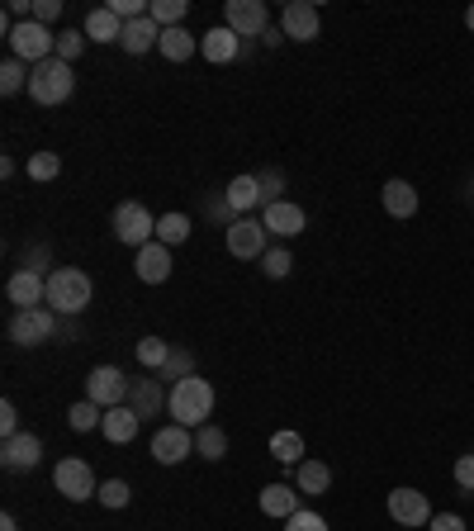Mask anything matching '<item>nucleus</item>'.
Listing matches in <instances>:
<instances>
[{
	"label": "nucleus",
	"mask_w": 474,
	"mask_h": 531,
	"mask_svg": "<svg viewBox=\"0 0 474 531\" xmlns=\"http://www.w3.org/2000/svg\"><path fill=\"white\" fill-rule=\"evenodd\" d=\"M166 413L181 422V427H204V422L214 418V385L200 380V375H185L181 385H171Z\"/></svg>",
	"instance_id": "1"
},
{
	"label": "nucleus",
	"mask_w": 474,
	"mask_h": 531,
	"mask_svg": "<svg viewBox=\"0 0 474 531\" xmlns=\"http://www.w3.org/2000/svg\"><path fill=\"white\" fill-rule=\"evenodd\" d=\"M91 304V275L81 266H57L48 271V309H57L62 318H76Z\"/></svg>",
	"instance_id": "2"
},
{
	"label": "nucleus",
	"mask_w": 474,
	"mask_h": 531,
	"mask_svg": "<svg viewBox=\"0 0 474 531\" xmlns=\"http://www.w3.org/2000/svg\"><path fill=\"white\" fill-rule=\"evenodd\" d=\"M72 91H76L72 62H62V57L38 62L34 76H29V100L34 105H62V100H72Z\"/></svg>",
	"instance_id": "3"
},
{
	"label": "nucleus",
	"mask_w": 474,
	"mask_h": 531,
	"mask_svg": "<svg viewBox=\"0 0 474 531\" xmlns=\"http://www.w3.org/2000/svg\"><path fill=\"white\" fill-rule=\"evenodd\" d=\"M10 57H19L24 67H38V62L57 57V34L48 24H38V19H19L10 29Z\"/></svg>",
	"instance_id": "4"
},
{
	"label": "nucleus",
	"mask_w": 474,
	"mask_h": 531,
	"mask_svg": "<svg viewBox=\"0 0 474 531\" xmlns=\"http://www.w3.org/2000/svg\"><path fill=\"white\" fill-rule=\"evenodd\" d=\"M114 238L124 242V247H138V252H143L147 242H157V219H152L138 200H124L114 209Z\"/></svg>",
	"instance_id": "5"
},
{
	"label": "nucleus",
	"mask_w": 474,
	"mask_h": 531,
	"mask_svg": "<svg viewBox=\"0 0 474 531\" xmlns=\"http://www.w3.org/2000/svg\"><path fill=\"white\" fill-rule=\"evenodd\" d=\"M57 318H62V313L48 309V304H43V309L15 313V318H10V342H15V347H43V342H53Z\"/></svg>",
	"instance_id": "6"
},
{
	"label": "nucleus",
	"mask_w": 474,
	"mask_h": 531,
	"mask_svg": "<svg viewBox=\"0 0 474 531\" xmlns=\"http://www.w3.org/2000/svg\"><path fill=\"white\" fill-rule=\"evenodd\" d=\"M128 385H133V380H124V370L119 366H95L91 375H86V399L110 413V408L128 403Z\"/></svg>",
	"instance_id": "7"
},
{
	"label": "nucleus",
	"mask_w": 474,
	"mask_h": 531,
	"mask_svg": "<svg viewBox=\"0 0 474 531\" xmlns=\"http://www.w3.org/2000/svg\"><path fill=\"white\" fill-rule=\"evenodd\" d=\"M53 484H57V494L67 498V503H86V498L100 494V484H95V470L86 465V460H57Z\"/></svg>",
	"instance_id": "8"
},
{
	"label": "nucleus",
	"mask_w": 474,
	"mask_h": 531,
	"mask_svg": "<svg viewBox=\"0 0 474 531\" xmlns=\"http://www.w3.org/2000/svg\"><path fill=\"white\" fill-rule=\"evenodd\" d=\"M5 299L15 304V313L43 309V304H48V275H38V271H29V266H19V271L5 280Z\"/></svg>",
	"instance_id": "9"
},
{
	"label": "nucleus",
	"mask_w": 474,
	"mask_h": 531,
	"mask_svg": "<svg viewBox=\"0 0 474 531\" xmlns=\"http://www.w3.org/2000/svg\"><path fill=\"white\" fill-rule=\"evenodd\" d=\"M266 223L261 219H237V223H228V252H233L237 261H261L271 247H266Z\"/></svg>",
	"instance_id": "10"
},
{
	"label": "nucleus",
	"mask_w": 474,
	"mask_h": 531,
	"mask_svg": "<svg viewBox=\"0 0 474 531\" xmlns=\"http://www.w3.org/2000/svg\"><path fill=\"white\" fill-rule=\"evenodd\" d=\"M223 24H228L237 38H261L271 29V15H266L261 0H228V5H223Z\"/></svg>",
	"instance_id": "11"
},
{
	"label": "nucleus",
	"mask_w": 474,
	"mask_h": 531,
	"mask_svg": "<svg viewBox=\"0 0 474 531\" xmlns=\"http://www.w3.org/2000/svg\"><path fill=\"white\" fill-rule=\"evenodd\" d=\"M323 29V19H318V5L313 0H290L285 10H280V34L294 38V43H313Z\"/></svg>",
	"instance_id": "12"
},
{
	"label": "nucleus",
	"mask_w": 474,
	"mask_h": 531,
	"mask_svg": "<svg viewBox=\"0 0 474 531\" xmlns=\"http://www.w3.org/2000/svg\"><path fill=\"white\" fill-rule=\"evenodd\" d=\"M190 451H195V437H190V427H181V422L152 432V460L157 465H181Z\"/></svg>",
	"instance_id": "13"
},
{
	"label": "nucleus",
	"mask_w": 474,
	"mask_h": 531,
	"mask_svg": "<svg viewBox=\"0 0 474 531\" xmlns=\"http://www.w3.org/2000/svg\"><path fill=\"white\" fill-rule=\"evenodd\" d=\"M389 517L399 522V527H427L432 522V508H427V494H418V489H394L389 494Z\"/></svg>",
	"instance_id": "14"
},
{
	"label": "nucleus",
	"mask_w": 474,
	"mask_h": 531,
	"mask_svg": "<svg viewBox=\"0 0 474 531\" xmlns=\"http://www.w3.org/2000/svg\"><path fill=\"white\" fill-rule=\"evenodd\" d=\"M38 460H43V441L34 432H19V437L0 441V465L5 470H34Z\"/></svg>",
	"instance_id": "15"
},
{
	"label": "nucleus",
	"mask_w": 474,
	"mask_h": 531,
	"mask_svg": "<svg viewBox=\"0 0 474 531\" xmlns=\"http://www.w3.org/2000/svg\"><path fill=\"white\" fill-rule=\"evenodd\" d=\"M261 223H266V233H275V238H299L309 219H304V209L294 200H280L271 209H261Z\"/></svg>",
	"instance_id": "16"
},
{
	"label": "nucleus",
	"mask_w": 474,
	"mask_h": 531,
	"mask_svg": "<svg viewBox=\"0 0 474 531\" xmlns=\"http://www.w3.org/2000/svg\"><path fill=\"white\" fill-rule=\"evenodd\" d=\"M162 43V24L147 15V19H128L124 24V38H119V48H124L128 57H143L147 48H157Z\"/></svg>",
	"instance_id": "17"
},
{
	"label": "nucleus",
	"mask_w": 474,
	"mask_h": 531,
	"mask_svg": "<svg viewBox=\"0 0 474 531\" xmlns=\"http://www.w3.org/2000/svg\"><path fill=\"white\" fill-rule=\"evenodd\" d=\"M166 399H171V394L162 389V380H133V385H128V408H133L138 418H157L166 408Z\"/></svg>",
	"instance_id": "18"
},
{
	"label": "nucleus",
	"mask_w": 474,
	"mask_h": 531,
	"mask_svg": "<svg viewBox=\"0 0 474 531\" xmlns=\"http://www.w3.org/2000/svg\"><path fill=\"white\" fill-rule=\"evenodd\" d=\"M200 53L214 62V67H223V62H233L237 53H242V38L228 29V24H214L209 34H200Z\"/></svg>",
	"instance_id": "19"
},
{
	"label": "nucleus",
	"mask_w": 474,
	"mask_h": 531,
	"mask_svg": "<svg viewBox=\"0 0 474 531\" xmlns=\"http://www.w3.org/2000/svg\"><path fill=\"white\" fill-rule=\"evenodd\" d=\"M133 271H138V280H143V285H162L166 275H171V247H162V242H147L143 252H138V261H133Z\"/></svg>",
	"instance_id": "20"
},
{
	"label": "nucleus",
	"mask_w": 474,
	"mask_h": 531,
	"mask_svg": "<svg viewBox=\"0 0 474 531\" xmlns=\"http://www.w3.org/2000/svg\"><path fill=\"white\" fill-rule=\"evenodd\" d=\"M294 489L304 498H323L332 489V470L323 460H299V465H294Z\"/></svg>",
	"instance_id": "21"
},
{
	"label": "nucleus",
	"mask_w": 474,
	"mask_h": 531,
	"mask_svg": "<svg viewBox=\"0 0 474 531\" xmlns=\"http://www.w3.org/2000/svg\"><path fill=\"white\" fill-rule=\"evenodd\" d=\"M138 427H143V418L128 408V403H119V408H110L105 413V422H100V432H105V441H114V446H128V441L138 437Z\"/></svg>",
	"instance_id": "22"
},
{
	"label": "nucleus",
	"mask_w": 474,
	"mask_h": 531,
	"mask_svg": "<svg viewBox=\"0 0 474 531\" xmlns=\"http://www.w3.org/2000/svg\"><path fill=\"white\" fill-rule=\"evenodd\" d=\"M81 34L91 38V43H119V38H124V19L114 15L110 5H100V10H91V15H86Z\"/></svg>",
	"instance_id": "23"
},
{
	"label": "nucleus",
	"mask_w": 474,
	"mask_h": 531,
	"mask_svg": "<svg viewBox=\"0 0 474 531\" xmlns=\"http://www.w3.org/2000/svg\"><path fill=\"white\" fill-rule=\"evenodd\" d=\"M157 53H162L166 62H190V57L200 53V38L190 34L185 24H176V29H162V43H157Z\"/></svg>",
	"instance_id": "24"
},
{
	"label": "nucleus",
	"mask_w": 474,
	"mask_h": 531,
	"mask_svg": "<svg viewBox=\"0 0 474 531\" xmlns=\"http://www.w3.org/2000/svg\"><path fill=\"white\" fill-rule=\"evenodd\" d=\"M299 489H294V484H266V489H261V513L266 517H294L299 513Z\"/></svg>",
	"instance_id": "25"
},
{
	"label": "nucleus",
	"mask_w": 474,
	"mask_h": 531,
	"mask_svg": "<svg viewBox=\"0 0 474 531\" xmlns=\"http://www.w3.org/2000/svg\"><path fill=\"white\" fill-rule=\"evenodd\" d=\"M380 195H384V209H389L394 219H413V214H418V190L408 181H384Z\"/></svg>",
	"instance_id": "26"
},
{
	"label": "nucleus",
	"mask_w": 474,
	"mask_h": 531,
	"mask_svg": "<svg viewBox=\"0 0 474 531\" xmlns=\"http://www.w3.org/2000/svg\"><path fill=\"white\" fill-rule=\"evenodd\" d=\"M223 195H228V204L237 209V219H247L252 209H261V190H256V176H233Z\"/></svg>",
	"instance_id": "27"
},
{
	"label": "nucleus",
	"mask_w": 474,
	"mask_h": 531,
	"mask_svg": "<svg viewBox=\"0 0 474 531\" xmlns=\"http://www.w3.org/2000/svg\"><path fill=\"white\" fill-rule=\"evenodd\" d=\"M171 351H176V347H171V342H162V337H143V342H138V366L157 375V370L171 361Z\"/></svg>",
	"instance_id": "28"
},
{
	"label": "nucleus",
	"mask_w": 474,
	"mask_h": 531,
	"mask_svg": "<svg viewBox=\"0 0 474 531\" xmlns=\"http://www.w3.org/2000/svg\"><path fill=\"white\" fill-rule=\"evenodd\" d=\"M195 451H200L204 460H223V456H228V437H223V427L204 422L200 432H195Z\"/></svg>",
	"instance_id": "29"
},
{
	"label": "nucleus",
	"mask_w": 474,
	"mask_h": 531,
	"mask_svg": "<svg viewBox=\"0 0 474 531\" xmlns=\"http://www.w3.org/2000/svg\"><path fill=\"white\" fill-rule=\"evenodd\" d=\"M271 456L280 460V465H299V460H304V437H299V432H275Z\"/></svg>",
	"instance_id": "30"
},
{
	"label": "nucleus",
	"mask_w": 474,
	"mask_h": 531,
	"mask_svg": "<svg viewBox=\"0 0 474 531\" xmlns=\"http://www.w3.org/2000/svg\"><path fill=\"white\" fill-rule=\"evenodd\" d=\"M185 238H190V219H185V214H162V219H157V242H162V247H181Z\"/></svg>",
	"instance_id": "31"
},
{
	"label": "nucleus",
	"mask_w": 474,
	"mask_h": 531,
	"mask_svg": "<svg viewBox=\"0 0 474 531\" xmlns=\"http://www.w3.org/2000/svg\"><path fill=\"white\" fill-rule=\"evenodd\" d=\"M67 422H72V432H95V427L105 422V408H95L91 399H81L67 408Z\"/></svg>",
	"instance_id": "32"
},
{
	"label": "nucleus",
	"mask_w": 474,
	"mask_h": 531,
	"mask_svg": "<svg viewBox=\"0 0 474 531\" xmlns=\"http://www.w3.org/2000/svg\"><path fill=\"white\" fill-rule=\"evenodd\" d=\"M29 76H34V67H24L19 57H5V67H0V91L19 95L24 86H29Z\"/></svg>",
	"instance_id": "33"
},
{
	"label": "nucleus",
	"mask_w": 474,
	"mask_h": 531,
	"mask_svg": "<svg viewBox=\"0 0 474 531\" xmlns=\"http://www.w3.org/2000/svg\"><path fill=\"white\" fill-rule=\"evenodd\" d=\"M185 375H195V356H190L185 347H176V351H171V361L157 370V380H162V385H166V380H171V385H181Z\"/></svg>",
	"instance_id": "34"
},
{
	"label": "nucleus",
	"mask_w": 474,
	"mask_h": 531,
	"mask_svg": "<svg viewBox=\"0 0 474 531\" xmlns=\"http://www.w3.org/2000/svg\"><path fill=\"white\" fill-rule=\"evenodd\" d=\"M185 15H190V0H152V19H157L162 29L185 24Z\"/></svg>",
	"instance_id": "35"
},
{
	"label": "nucleus",
	"mask_w": 474,
	"mask_h": 531,
	"mask_svg": "<svg viewBox=\"0 0 474 531\" xmlns=\"http://www.w3.org/2000/svg\"><path fill=\"white\" fill-rule=\"evenodd\" d=\"M256 190H261V209H271V204H280L285 200V195H280V190H285V171H256Z\"/></svg>",
	"instance_id": "36"
},
{
	"label": "nucleus",
	"mask_w": 474,
	"mask_h": 531,
	"mask_svg": "<svg viewBox=\"0 0 474 531\" xmlns=\"http://www.w3.org/2000/svg\"><path fill=\"white\" fill-rule=\"evenodd\" d=\"M57 171H62V157H57V152H34V157H29V181H53Z\"/></svg>",
	"instance_id": "37"
},
{
	"label": "nucleus",
	"mask_w": 474,
	"mask_h": 531,
	"mask_svg": "<svg viewBox=\"0 0 474 531\" xmlns=\"http://www.w3.org/2000/svg\"><path fill=\"white\" fill-rule=\"evenodd\" d=\"M86 43H91V38L81 34V29H67V34H57V57H62V62H76V57L86 53Z\"/></svg>",
	"instance_id": "38"
},
{
	"label": "nucleus",
	"mask_w": 474,
	"mask_h": 531,
	"mask_svg": "<svg viewBox=\"0 0 474 531\" xmlns=\"http://www.w3.org/2000/svg\"><path fill=\"white\" fill-rule=\"evenodd\" d=\"M100 503H105V508H128V498H133V489H128L124 479H105V484H100Z\"/></svg>",
	"instance_id": "39"
},
{
	"label": "nucleus",
	"mask_w": 474,
	"mask_h": 531,
	"mask_svg": "<svg viewBox=\"0 0 474 531\" xmlns=\"http://www.w3.org/2000/svg\"><path fill=\"white\" fill-rule=\"evenodd\" d=\"M261 271L271 275V280H285V275L294 271L290 252H285V247H271V252H266V257H261Z\"/></svg>",
	"instance_id": "40"
},
{
	"label": "nucleus",
	"mask_w": 474,
	"mask_h": 531,
	"mask_svg": "<svg viewBox=\"0 0 474 531\" xmlns=\"http://www.w3.org/2000/svg\"><path fill=\"white\" fill-rule=\"evenodd\" d=\"M285 531H328V517L313 513V508H299L294 517H285Z\"/></svg>",
	"instance_id": "41"
},
{
	"label": "nucleus",
	"mask_w": 474,
	"mask_h": 531,
	"mask_svg": "<svg viewBox=\"0 0 474 531\" xmlns=\"http://www.w3.org/2000/svg\"><path fill=\"white\" fill-rule=\"evenodd\" d=\"M0 437L10 441V437H19V408L10 399L0 403Z\"/></svg>",
	"instance_id": "42"
},
{
	"label": "nucleus",
	"mask_w": 474,
	"mask_h": 531,
	"mask_svg": "<svg viewBox=\"0 0 474 531\" xmlns=\"http://www.w3.org/2000/svg\"><path fill=\"white\" fill-rule=\"evenodd\" d=\"M456 484L465 489V494H474V451L456 460Z\"/></svg>",
	"instance_id": "43"
},
{
	"label": "nucleus",
	"mask_w": 474,
	"mask_h": 531,
	"mask_svg": "<svg viewBox=\"0 0 474 531\" xmlns=\"http://www.w3.org/2000/svg\"><path fill=\"white\" fill-rule=\"evenodd\" d=\"M62 15V0H34V19L38 24H53Z\"/></svg>",
	"instance_id": "44"
},
{
	"label": "nucleus",
	"mask_w": 474,
	"mask_h": 531,
	"mask_svg": "<svg viewBox=\"0 0 474 531\" xmlns=\"http://www.w3.org/2000/svg\"><path fill=\"white\" fill-rule=\"evenodd\" d=\"M432 531H465V517H456V513H437L432 522H427Z\"/></svg>",
	"instance_id": "45"
},
{
	"label": "nucleus",
	"mask_w": 474,
	"mask_h": 531,
	"mask_svg": "<svg viewBox=\"0 0 474 531\" xmlns=\"http://www.w3.org/2000/svg\"><path fill=\"white\" fill-rule=\"evenodd\" d=\"M209 214L214 219H228V223H237V209L228 204V195H219V200H209Z\"/></svg>",
	"instance_id": "46"
},
{
	"label": "nucleus",
	"mask_w": 474,
	"mask_h": 531,
	"mask_svg": "<svg viewBox=\"0 0 474 531\" xmlns=\"http://www.w3.org/2000/svg\"><path fill=\"white\" fill-rule=\"evenodd\" d=\"M43 261H48V247H34V252L24 257V266H29V271H43Z\"/></svg>",
	"instance_id": "47"
},
{
	"label": "nucleus",
	"mask_w": 474,
	"mask_h": 531,
	"mask_svg": "<svg viewBox=\"0 0 474 531\" xmlns=\"http://www.w3.org/2000/svg\"><path fill=\"white\" fill-rule=\"evenodd\" d=\"M261 43H266V48H280V43H285V34H280V29H266V34H261Z\"/></svg>",
	"instance_id": "48"
},
{
	"label": "nucleus",
	"mask_w": 474,
	"mask_h": 531,
	"mask_svg": "<svg viewBox=\"0 0 474 531\" xmlns=\"http://www.w3.org/2000/svg\"><path fill=\"white\" fill-rule=\"evenodd\" d=\"M0 531H19V522H15L10 513H5V517H0Z\"/></svg>",
	"instance_id": "49"
},
{
	"label": "nucleus",
	"mask_w": 474,
	"mask_h": 531,
	"mask_svg": "<svg viewBox=\"0 0 474 531\" xmlns=\"http://www.w3.org/2000/svg\"><path fill=\"white\" fill-rule=\"evenodd\" d=\"M465 24H470V29H474V5H470V10H465Z\"/></svg>",
	"instance_id": "50"
}]
</instances>
